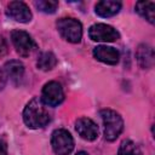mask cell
<instances>
[{"label": "cell", "mask_w": 155, "mask_h": 155, "mask_svg": "<svg viewBox=\"0 0 155 155\" xmlns=\"http://www.w3.org/2000/svg\"><path fill=\"white\" fill-rule=\"evenodd\" d=\"M51 120V115L41 98H33L23 110V121L29 128L45 127Z\"/></svg>", "instance_id": "1"}, {"label": "cell", "mask_w": 155, "mask_h": 155, "mask_svg": "<svg viewBox=\"0 0 155 155\" xmlns=\"http://www.w3.org/2000/svg\"><path fill=\"white\" fill-rule=\"evenodd\" d=\"M101 117L104 126V137L107 140H115L124 130V120L119 113L111 109L101 110Z\"/></svg>", "instance_id": "2"}, {"label": "cell", "mask_w": 155, "mask_h": 155, "mask_svg": "<svg viewBox=\"0 0 155 155\" xmlns=\"http://www.w3.org/2000/svg\"><path fill=\"white\" fill-rule=\"evenodd\" d=\"M57 29L64 40L71 44H78L81 41L82 25L78 19L70 18V17L61 18L57 22Z\"/></svg>", "instance_id": "3"}, {"label": "cell", "mask_w": 155, "mask_h": 155, "mask_svg": "<svg viewBox=\"0 0 155 155\" xmlns=\"http://www.w3.org/2000/svg\"><path fill=\"white\" fill-rule=\"evenodd\" d=\"M51 145L57 155H69L74 149V139L67 130L58 128L52 133Z\"/></svg>", "instance_id": "4"}, {"label": "cell", "mask_w": 155, "mask_h": 155, "mask_svg": "<svg viewBox=\"0 0 155 155\" xmlns=\"http://www.w3.org/2000/svg\"><path fill=\"white\" fill-rule=\"evenodd\" d=\"M11 40L17 53L22 57H29L36 50L35 41L24 30H13L11 33Z\"/></svg>", "instance_id": "5"}, {"label": "cell", "mask_w": 155, "mask_h": 155, "mask_svg": "<svg viewBox=\"0 0 155 155\" xmlns=\"http://www.w3.org/2000/svg\"><path fill=\"white\" fill-rule=\"evenodd\" d=\"M88 36L93 41H103V42H111L120 38L119 31L113 28L111 25L104 23H97L90 27Z\"/></svg>", "instance_id": "6"}, {"label": "cell", "mask_w": 155, "mask_h": 155, "mask_svg": "<svg viewBox=\"0 0 155 155\" xmlns=\"http://www.w3.org/2000/svg\"><path fill=\"white\" fill-rule=\"evenodd\" d=\"M63 99H64V92L61 84H58L57 81H50L44 86L41 93V101L45 105L56 107L61 104Z\"/></svg>", "instance_id": "7"}, {"label": "cell", "mask_w": 155, "mask_h": 155, "mask_svg": "<svg viewBox=\"0 0 155 155\" xmlns=\"http://www.w3.org/2000/svg\"><path fill=\"white\" fill-rule=\"evenodd\" d=\"M6 15L21 23H28L31 21V12L28 7V5L23 1H11L7 5Z\"/></svg>", "instance_id": "8"}, {"label": "cell", "mask_w": 155, "mask_h": 155, "mask_svg": "<svg viewBox=\"0 0 155 155\" xmlns=\"http://www.w3.org/2000/svg\"><path fill=\"white\" fill-rule=\"evenodd\" d=\"M75 130L82 139L88 142H92L98 137V126L93 120L88 117L78 119L75 122Z\"/></svg>", "instance_id": "9"}, {"label": "cell", "mask_w": 155, "mask_h": 155, "mask_svg": "<svg viewBox=\"0 0 155 155\" xmlns=\"http://www.w3.org/2000/svg\"><path fill=\"white\" fill-rule=\"evenodd\" d=\"M93 56L96 59L105 63V64H116L120 59V53L116 48L111 46H105V45H99L94 47L93 50Z\"/></svg>", "instance_id": "10"}, {"label": "cell", "mask_w": 155, "mask_h": 155, "mask_svg": "<svg viewBox=\"0 0 155 155\" xmlns=\"http://www.w3.org/2000/svg\"><path fill=\"white\" fill-rule=\"evenodd\" d=\"M5 74L6 76L15 84V85H19L24 78V65L22 62L17 61V59H11L8 62L5 63Z\"/></svg>", "instance_id": "11"}, {"label": "cell", "mask_w": 155, "mask_h": 155, "mask_svg": "<svg viewBox=\"0 0 155 155\" xmlns=\"http://www.w3.org/2000/svg\"><path fill=\"white\" fill-rule=\"evenodd\" d=\"M121 8V2L115 0H102L94 6V11L101 17H111L116 15Z\"/></svg>", "instance_id": "12"}, {"label": "cell", "mask_w": 155, "mask_h": 155, "mask_svg": "<svg viewBox=\"0 0 155 155\" xmlns=\"http://www.w3.org/2000/svg\"><path fill=\"white\" fill-rule=\"evenodd\" d=\"M136 57L139 65L144 69H150L154 65V50L147 44H142L138 46Z\"/></svg>", "instance_id": "13"}, {"label": "cell", "mask_w": 155, "mask_h": 155, "mask_svg": "<svg viewBox=\"0 0 155 155\" xmlns=\"http://www.w3.org/2000/svg\"><path fill=\"white\" fill-rule=\"evenodd\" d=\"M155 2L154 1H138L136 4V11L139 16L145 18L149 23L154 24L155 23Z\"/></svg>", "instance_id": "14"}, {"label": "cell", "mask_w": 155, "mask_h": 155, "mask_svg": "<svg viewBox=\"0 0 155 155\" xmlns=\"http://www.w3.org/2000/svg\"><path fill=\"white\" fill-rule=\"evenodd\" d=\"M56 64H57V58L52 52H42L39 56L38 62H36L38 68L44 71L53 69L56 67Z\"/></svg>", "instance_id": "15"}, {"label": "cell", "mask_w": 155, "mask_h": 155, "mask_svg": "<svg viewBox=\"0 0 155 155\" xmlns=\"http://www.w3.org/2000/svg\"><path fill=\"white\" fill-rule=\"evenodd\" d=\"M117 155H142V151L134 142L127 139L120 144Z\"/></svg>", "instance_id": "16"}, {"label": "cell", "mask_w": 155, "mask_h": 155, "mask_svg": "<svg viewBox=\"0 0 155 155\" xmlns=\"http://www.w3.org/2000/svg\"><path fill=\"white\" fill-rule=\"evenodd\" d=\"M35 7L45 13H53L58 7V1L56 0H36L34 2Z\"/></svg>", "instance_id": "17"}, {"label": "cell", "mask_w": 155, "mask_h": 155, "mask_svg": "<svg viewBox=\"0 0 155 155\" xmlns=\"http://www.w3.org/2000/svg\"><path fill=\"white\" fill-rule=\"evenodd\" d=\"M5 85H6V75L0 70V91L5 87Z\"/></svg>", "instance_id": "18"}, {"label": "cell", "mask_w": 155, "mask_h": 155, "mask_svg": "<svg viewBox=\"0 0 155 155\" xmlns=\"http://www.w3.org/2000/svg\"><path fill=\"white\" fill-rule=\"evenodd\" d=\"M7 154V145L5 142L0 140V155H6Z\"/></svg>", "instance_id": "19"}, {"label": "cell", "mask_w": 155, "mask_h": 155, "mask_svg": "<svg viewBox=\"0 0 155 155\" xmlns=\"http://www.w3.org/2000/svg\"><path fill=\"white\" fill-rule=\"evenodd\" d=\"M76 155H88V154H87V153H85V151H79Z\"/></svg>", "instance_id": "20"}]
</instances>
